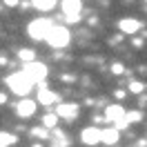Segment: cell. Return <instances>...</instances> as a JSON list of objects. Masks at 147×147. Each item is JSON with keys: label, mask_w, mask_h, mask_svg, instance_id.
I'll use <instances>...</instances> for the list:
<instances>
[{"label": "cell", "mask_w": 147, "mask_h": 147, "mask_svg": "<svg viewBox=\"0 0 147 147\" xmlns=\"http://www.w3.org/2000/svg\"><path fill=\"white\" fill-rule=\"evenodd\" d=\"M140 118H143V114H140V111H127V114H125V120H127V125H129V123H138Z\"/></svg>", "instance_id": "obj_17"}, {"label": "cell", "mask_w": 147, "mask_h": 147, "mask_svg": "<svg viewBox=\"0 0 147 147\" xmlns=\"http://www.w3.org/2000/svg\"><path fill=\"white\" fill-rule=\"evenodd\" d=\"M5 100H7V96H5V94H0V105H2Z\"/></svg>", "instance_id": "obj_22"}, {"label": "cell", "mask_w": 147, "mask_h": 147, "mask_svg": "<svg viewBox=\"0 0 147 147\" xmlns=\"http://www.w3.org/2000/svg\"><path fill=\"white\" fill-rule=\"evenodd\" d=\"M120 129L118 127H107V129H100V143H105V145H116L118 143V134Z\"/></svg>", "instance_id": "obj_10"}, {"label": "cell", "mask_w": 147, "mask_h": 147, "mask_svg": "<svg viewBox=\"0 0 147 147\" xmlns=\"http://www.w3.org/2000/svg\"><path fill=\"white\" fill-rule=\"evenodd\" d=\"M20 60H25V63H31V60H34V58H36V54H34V51H31V49H20Z\"/></svg>", "instance_id": "obj_16"}, {"label": "cell", "mask_w": 147, "mask_h": 147, "mask_svg": "<svg viewBox=\"0 0 147 147\" xmlns=\"http://www.w3.org/2000/svg\"><path fill=\"white\" fill-rule=\"evenodd\" d=\"M56 0H31V7H36L38 11H49L54 9Z\"/></svg>", "instance_id": "obj_13"}, {"label": "cell", "mask_w": 147, "mask_h": 147, "mask_svg": "<svg viewBox=\"0 0 147 147\" xmlns=\"http://www.w3.org/2000/svg\"><path fill=\"white\" fill-rule=\"evenodd\" d=\"M143 89H145V87H143V83H138V80L129 83V92H131V94H140Z\"/></svg>", "instance_id": "obj_18"}, {"label": "cell", "mask_w": 147, "mask_h": 147, "mask_svg": "<svg viewBox=\"0 0 147 147\" xmlns=\"http://www.w3.org/2000/svg\"><path fill=\"white\" fill-rule=\"evenodd\" d=\"M2 2H5L7 7H18V5H20L18 0H2Z\"/></svg>", "instance_id": "obj_21"}, {"label": "cell", "mask_w": 147, "mask_h": 147, "mask_svg": "<svg viewBox=\"0 0 147 147\" xmlns=\"http://www.w3.org/2000/svg\"><path fill=\"white\" fill-rule=\"evenodd\" d=\"M56 120H58V114H47L45 118H42V125L47 129H54L56 127Z\"/></svg>", "instance_id": "obj_15"}, {"label": "cell", "mask_w": 147, "mask_h": 147, "mask_svg": "<svg viewBox=\"0 0 147 147\" xmlns=\"http://www.w3.org/2000/svg\"><path fill=\"white\" fill-rule=\"evenodd\" d=\"M51 22L47 18H38L34 20V22H29V27H27V34L34 40H47V36H49V31H51Z\"/></svg>", "instance_id": "obj_3"}, {"label": "cell", "mask_w": 147, "mask_h": 147, "mask_svg": "<svg viewBox=\"0 0 147 147\" xmlns=\"http://www.w3.org/2000/svg\"><path fill=\"white\" fill-rule=\"evenodd\" d=\"M69 38H71V34H69V29H67V27L54 25L51 31H49V36H47V42L54 47V49H60V47L69 45Z\"/></svg>", "instance_id": "obj_2"}, {"label": "cell", "mask_w": 147, "mask_h": 147, "mask_svg": "<svg viewBox=\"0 0 147 147\" xmlns=\"http://www.w3.org/2000/svg\"><path fill=\"white\" fill-rule=\"evenodd\" d=\"M16 143V136L13 134H7V131H0V147H9Z\"/></svg>", "instance_id": "obj_14"}, {"label": "cell", "mask_w": 147, "mask_h": 147, "mask_svg": "<svg viewBox=\"0 0 147 147\" xmlns=\"http://www.w3.org/2000/svg\"><path fill=\"white\" fill-rule=\"evenodd\" d=\"M111 71H114V74H123V65H120V63H114V65H111Z\"/></svg>", "instance_id": "obj_20"}, {"label": "cell", "mask_w": 147, "mask_h": 147, "mask_svg": "<svg viewBox=\"0 0 147 147\" xmlns=\"http://www.w3.org/2000/svg\"><path fill=\"white\" fill-rule=\"evenodd\" d=\"M38 100L42 102V105H51V102H56V94L51 89L42 87V89H38Z\"/></svg>", "instance_id": "obj_12"}, {"label": "cell", "mask_w": 147, "mask_h": 147, "mask_svg": "<svg viewBox=\"0 0 147 147\" xmlns=\"http://www.w3.org/2000/svg\"><path fill=\"white\" fill-rule=\"evenodd\" d=\"M5 83L9 85V89H11L13 94H18V96H27V94L31 92V85H34V83H31V78H29L25 71L11 74Z\"/></svg>", "instance_id": "obj_1"}, {"label": "cell", "mask_w": 147, "mask_h": 147, "mask_svg": "<svg viewBox=\"0 0 147 147\" xmlns=\"http://www.w3.org/2000/svg\"><path fill=\"white\" fill-rule=\"evenodd\" d=\"M34 136H42L47 138V127L42 125V127H34Z\"/></svg>", "instance_id": "obj_19"}, {"label": "cell", "mask_w": 147, "mask_h": 147, "mask_svg": "<svg viewBox=\"0 0 147 147\" xmlns=\"http://www.w3.org/2000/svg\"><path fill=\"white\" fill-rule=\"evenodd\" d=\"M56 114H58L60 118L74 120L76 116H78V105H74V102H63V105L56 107Z\"/></svg>", "instance_id": "obj_8"}, {"label": "cell", "mask_w": 147, "mask_h": 147, "mask_svg": "<svg viewBox=\"0 0 147 147\" xmlns=\"http://www.w3.org/2000/svg\"><path fill=\"white\" fill-rule=\"evenodd\" d=\"M105 120L114 123L118 129H125V127H127V120H125V109H123L120 105H109V107L105 109Z\"/></svg>", "instance_id": "obj_4"}, {"label": "cell", "mask_w": 147, "mask_h": 147, "mask_svg": "<svg viewBox=\"0 0 147 147\" xmlns=\"http://www.w3.org/2000/svg\"><path fill=\"white\" fill-rule=\"evenodd\" d=\"M34 111H36V102L34 100H20L16 105V114H18L20 118H29V116H34Z\"/></svg>", "instance_id": "obj_9"}, {"label": "cell", "mask_w": 147, "mask_h": 147, "mask_svg": "<svg viewBox=\"0 0 147 147\" xmlns=\"http://www.w3.org/2000/svg\"><path fill=\"white\" fill-rule=\"evenodd\" d=\"M140 27H143V22H140V20H136V18H123V20L118 22V29L123 31V34H127V36H134Z\"/></svg>", "instance_id": "obj_7"}, {"label": "cell", "mask_w": 147, "mask_h": 147, "mask_svg": "<svg viewBox=\"0 0 147 147\" xmlns=\"http://www.w3.org/2000/svg\"><path fill=\"white\" fill-rule=\"evenodd\" d=\"M80 0H63V13L69 22H78V16H80Z\"/></svg>", "instance_id": "obj_6"}, {"label": "cell", "mask_w": 147, "mask_h": 147, "mask_svg": "<svg viewBox=\"0 0 147 147\" xmlns=\"http://www.w3.org/2000/svg\"><path fill=\"white\" fill-rule=\"evenodd\" d=\"M80 138H83L85 145H96V143H100V129H96V127H87V129H83Z\"/></svg>", "instance_id": "obj_11"}, {"label": "cell", "mask_w": 147, "mask_h": 147, "mask_svg": "<svg viewBox=\"0 0 147 147\" xmlns=\"http://www.w3.org/2000/svg\"><path fill=\"white\" fill-rule=\"evenodd\" d=\"M22 71L27 74L29 78H31V83L36 85V83H42L45 80V76H47V67L42 63H36V60H31V63H25V69Z\"/></svg>", "instance_id": "obj_5"}]
</instances>
